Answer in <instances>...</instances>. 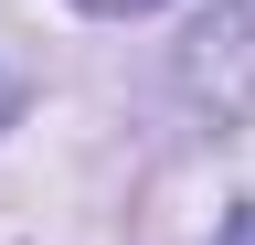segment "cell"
Returning <instances> with one entry per match:
<instances>
[{"label":"cell","instance_id":"cell-2","mask_svg":"<svg viewBox=\"0 0 255 245\" xmlns=\"http://www.w3.org/2000/svg\"><path fill=\"white\" fill-rule=\"evenodd\" d=\"M223 245H255V203H245V213H234V224H223Z\"/></svg>","mask_w":255,"mask_h":245},{"label":"cell","instance_id":"cell-3","mask_svg":"<svg viewBox=\"0 0 255 245\" xmlns=\"http://www.w3.org/2000/svg\"><path fill=\"white\" fill-rule=\"evenodd\" d=\"M85 11H159V0H85Z\"/></svg>","mask_w":255,"mask_h":245},{"label":"cell","instance_id":"cell-4","mask_svg":"<svg viewBox=\"0 0 255 245\" xmlns=\"http://www.w3.org/2000/svg\"><path fill=\"white\" fill-rule=\"evenodd\" d=\"M0 117H11V96H0Z\"/></svg>","mask_w":255,"mask_h":245},{"label":"cell","instance_id":"cell-1","mask_svg":"<svg viewBox=\"0 0 255 245\" xmlns=\"http://www.w3.org/2000/svg\"><path fill=\"white\" fill-rule=\"evenodd\" d=\"M191 85L213 107H255V0H223L191 32Z\"/></svg>","mask_w":255,"mask_h":245}]
</instances>
